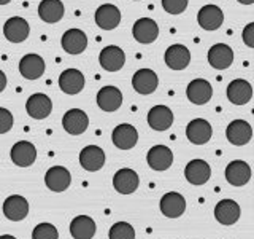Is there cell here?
<instances>
[{
	"mask_svg": "<svg viewBox=\"0 0 254 239\" xmlns=\"http://www.w3.org/2000/svg\"><path fill=\"white\" fill-rule=\"evenodd\" d=\"M14 123V118L13 114L8 109L0 107V134H5L8 132L13 127Z\"/></svg>",
	"mask_w": 254,
	"mask_h": 239,
	"instance_id": "cell-36",
	"label": "cell"
},
{
	"mask_svg": "<svg viewBox=\"0 0 254 239\" xmlns=\"http://www.w3.org/2000/svg\"><path fill=\"white\" fill-rule=\"evenodd\" d=\"M30 26L29 22L21 18V16H13L10 18L3 26V35L8 42L11 43H21L29 37Z\"/></svg>",
	"mask_w": 254,
	"mask_h": 239,
	"instance_id": "cell-10",
	"label": "cell"
},
{
	"mask_svg": "<svg viewBox=\"0 0 254 239\" xmlns=\"http://www.w3.org/2000/svg\"><path fill=\"white\" fill-rule=\"evenodd\" d=\"M227 98L234 106H245L253 98V86L248 80L237 78L227 86Z\"/></svg>",
	"mask_w": 254,
	"mask_h": 239,
	"instance_id": "cell-14",
	"label": "cell"
},
{
	"mask_svg": "<svg viewBox=\"0 0 254 239\" xmlns=\"http://www.w3.org/2000/svg\"><path fill=\"white\" fill-rule=\"evenodd\" d=\"M71 182V175L70 171L64 166H53L46 171L45 174V183L46 187L50 188L54 193H61V191H65L70 187Z\"/></svg>",
	"mask_w": 254,
	"mask_h": 239,
	"instance_id": "cell-3",
	"label": "cell"
},
{
	"mask_svg": "<svg viewBox=\"0 0 254 239\" xmlns=\"http://www.w3.org/2000/svg\"><path fill=\"white\" fill-rule=\"evenodd\" d=\"M79 164L89 172L99 171L105 164V151L99 145H87L79 153Z\"/></svg>",
	"mask_w": 254,
	"mask_h": 239,
	"instance_id": "cell-20",
	"label": "cell"
},
{
	"mask_svg": "<svg viewBox=\"0 0 254 239\" xmlns=\"http://www.w3.org/2000/svg\"><path fill=\"white\" fill-rule=\"evenodd\" d=\"M214 217L221 225H234L240 219V206L234 199H221L214 207Z\"/></svg>",
	"mask_w": 254,
	"mask_h": 239,
	"instance_id": "cell-27",
	"label": "cell"
},
{
	"mask_svg": "<svg viewBox=\"0 0 254 239\" xmlns=\"http://www.w3.org/2000/svg\"><path fill=\"white\" fill-rule=\"evenodd\" d=\"M213 135V127L211 124L203 118H195L192 120L188 127H186V137L195 145H203Z\"/></svg>",
	"mask_w": 254,
	"mask_h": 239,
	"instance_id": "cell-15",
	"label": "cell"
},
{
	"mask_svg": "<svg viewBox=\"0 0 254 239\" xmlns=\"http://www.w3.org/2000/svg\"><path fill=\"white\" fill-rule=\"evenodd\" d=\"M240 3H243V5H253L254 3V0H238Z\"/></svg>",
	"mask_w": 254,
	"mask_h": 239,
	"instance_id": "cell-39",
	"label": "cell"
},
{
	"mask_svg": "<svg viewBox=\"0 0 254 239\" xmlns=\"http://www.w3.org/2000/svg\"><path fill=\"white\" fill-rule=\"evenodd\" d=\"M95 24L103 30H113L121 22V11L113 3H103L95 11Z\"/></svg>",
	"mask_w": 254,
	"mask_h": 239,
	"instance_id": "cell-5",
	"label": "cell"
},
{
	"mask_svg": "<svg viewBox=\"0 0 254 239\" xmlns=\"http://www.w3.org/2000/svg\"><path fill=\"white\" fill-rule=\"evenodd\" d=\"M61 45L68 54H81L87 46V35L81 29H68L64 32Z\"/></svg>",
	"mask_w": 254,
	"mask_h": 239,
	"instance_id": "cell-23",
	"label": "cell"
},
{
	"mask_svg": "<svg viewBox=\"0 0 254 239\" xmlns=\"http://www.w3.org/2000/svg\"><path fill=\"white\" fill-rule=\"evenodd\" d=\"M185 177L192 185H203L211 177V167L203 159H192L185 169Z\"/></svg>",
	"mask_w": 254,
	"mask_h": 239,
	"instance_id": "cell-26",
	"label": "cell"
},
{
	"mask_svg": "<svg viewBox=\"0 0 254 239\" xmlns=\"http://www.w3.org/2000/svg\"><path fill=\"white\" fill-rule=\"evenodd\" d=\"M208 62L210 66L218 69V70H224L229 69L234 62V51L232 48L226 43H216L213 45L208 50Z\"/></svg>",
	"mask_w": 254,
	"mask_h": 239,
	"instance_id": "cell-21",
	"label": "cell"
},
{
	"mask_svg": "<svg viewBox=\"0 0 254 239\" xmlns=\"http://www.w3.org/2000/svg\"><path fill=\"white\" fill-rule=\"evenodd\" d=\"M111 140L119 150H130L137 145L138 142V132L132 124L123 123L115 127L113 134H111Z\"/></svg>",
	"mask_w": 254,
	"mask_h": 239,
	"instance_id": "cell-17",
	"label": "cell"
},
{
	"mask_svg": "<svg viewBox=\"0 0 254 239\" xmlns=\"http://www.w3.org/2000/svg\"><path fill=\"white\" fill-rule=\"evenodd\" d=\"M99 62L102 69H105L107 72H118V70H121L126 64V53L119 46L108 45L100 51Z\"/></svg>",
	"mask_w": 254,
	"mask_h": 239,
	"instance_id": "cell-6",
	"label": "cell"
},
{
	"mask_svg": "<svg viewBox=\"0 0 254 239\" xmlns=\"http://www.w3.org/2000/svg\"><path fill=\"white\" fill-rule=\"evenodd\" d=\"M19 72L24 78L27 80H37L45 74V61L38 54H26L19 61Z\"/></svg>",
	"mask_w": 254,
	"mask_h": 239,
	"instance_id": "cell-29",
	"label": "cell"
},
{
	"mask_svg": "<svg viewBox=\"0 0 254 239\" xmlns=\"http://www.w3.org/2000/svg\"><path fill=\"white\" fill-rule=\"evenodd\" d=\"M189 0H162V6L170 14H181L188 8Z\"/></svg>",
	"mask_w": 254,
	"mask_h": 239,
	"instance_id": "cell-35",
	"label": "cell"
},
{
	"mask_svg": "<svg viewBox=\"0 0 254 239\" xmlns=\"http://www.w3.org/2000/svg\"><path fill=\"white\" fill-rule=\"evenodd\" d=\"M65 8L61 0H42L38 5V16L40 19L48 24H56L64 18Z\"/></svg>",
	"mask_w": 254,
	"mask_h": 239,
	"instance_id": "cell-31",
	"label": "cell"
},
{
	"mask_svg": "<svg viewBox=\"0 0 254 239\" xmlns=\"http://www.w3.org/2000/svg\"><path fill=\"white\" fill-rule=\"evenodd\" d=\"M243 42L248 48H254V22L246 24V27L243 29Z\"/></svg>",
	"mask_w": 254,
	"mask_h": 239,
	"instance_id": "cell-37",
	"label": "cell"
},
{
	"mask_svg": "<svg viewBox=\"0 0 254 239\" xmlns=\"http://www.w3.org/2000/svg\"><path fill=\"white\" fill-rule=\"evenodd\" d=\"M159 78L156 75V72L151 69H140L133 74L132 77V86L133 90L140 94H153L157 90Z\"/></svg>",
	"mask_w": 254,
	"mask_h": 239,
	"instance_id": "cell-19",
	"label": "cell"
},
{
	"mask_svg": "<svg viewBox=\"0 0 254 239\" xmlns=\"http://www.w3.org/2000/svg\"><path fill=\"white\" fill-rule=\"evenodd\" d=\"M110 239H135V230L130 223L118 222L110 228Z\"/></svg>",
	"mask_w": 254,
	"mask_h": 239,
	"instance_id": "cell-33",
	"label": "cell"
},
{
	"mask_svg": "<svg viewBox=\"0 0 254 239\" xmlns=\"http://www.w3.org/2000/svg\"><path fill=\"white\" fill-rule=\"evenodd\" d=\"M197 22L205 30H216L224 22V13L216 5H205L197 13Z\"/></svg>",
	"mask_w": 254,
	"mask_h": 239,
	"instance_id": "cell-9",
	"label": "cell"
},
{
	"mask_svg": "<svg viewBox=\"0 0 254 239\" xmlns=\"http://www.w3.org/2000/svg\"><path fill=\"white\" fill-rule=\"evenodd\" d=\"M0 239H16V238L11 236V235H2V236H0Z\"/></svg>",
	"mask_w": 254,
	"mask_h": 239,
	"instance_id": "cell-40",
	"label": "cell"
},
{
	"mask_svg": "<svg viewBox=\"0 0 254 239\" xmlns=\"http://www.w3.org/2000/svg\"><path fill=\"white\" fill-rule=\"evenodd\" d=\"M97 106L103 112H116L123 106V93L116 86H103L97 93Z\"/></svg>",
	"mask_w": 254,
	"mask_h": 239,
	"instance_id": "cell-28",
	"label": "cell"
},
{
	"mask_svg": "<svg viewBox=\"0 0 254 239\" xmlns=\"http://www.w3.org/2000/svg\"><path fill=\"white\" fill-rule=\"evenodd\" d=\"M32 239H59V233L51 223H38L32 231Z\"/></svg>",
	"mask_w": 254,
	"mask_h": 239,
	"instance_id": "cell-34",
	"label": "cell"
},
{
	"mask_svg": "<svg viewBox=\"0 0 254 239\" xmlns=\"http://www.w3.org/2000/svg\"><path fill=\"white\" fill-rule=\"evenodd\" d=\"M62 126L68 134L79 135L89 126V117L81 109H70L65 112V115L62 118Z\"/></svg>",
	"mask_w": 254,
	"mask_h": 239,
	"instance_id": "cell-1",
	"label": "cell"
},
{
	"mask_svg": "<svg viewBox=\"0 0 254 239\" xmlns=\"http://www.w3.org/2000/svg\"><path fill=\"white\" fill-rule=\"evenodd\" d=\"M5 88H6V75L0 70V93H2Z\"/></svg>",
	"mask_w": 254,
	"mask_h": 239,
	"instance_id": "cell-38",
	"label": "cell"
},
{
	"mask_svg": "<svg viewBox=\"0 0 254 239\" xmlns=\"http://www.w3.org/2000/svg\"><path fill=\"white\" fill-rule=\"evenodd\" d=\"M10 156H11V161L16 166L29 167V166L34 164L35 159H37V148L32 142L21 140V142H16L11 147Z\"/></svg>",
	"mask_w": 254,
	"mask_h": 239,
	"instance_id": "cell-7",
	"label": "cell"
},
{
	"mask_svg": "<svg viewBox=\"0 0 254 239\" xmlns=\"http://www.w3.org/2000/svg\"><path fill=\"white\" fill-rule=\"evenodd\" d=\"M164 61L167 67L172 70H185L190 62V51L181 43L170 45L165 50Z\"/></svg>",
	"mask_w": 254,
	"mask_h": 239,
	"instance_id": "cell-2",
	"label": "cell"
},
{
	"mask_svg": "<svg viewBox=\"0 0 254 239\" xmlns=\"http://www.w3.org/2000/svg\"><path fill=\"white\" fill-rule=\"evenodd\" d=\"M3 214L8 220H13V222H19L22 219H26L29 214L27 199L21 195L8 196L3 203Z\"/></svg>",
	"mask_w": 254,
	"mask_h": 239,
	"instance_id": "cell-22",
	"label": "cell"
},
{
	"mask_svg": "<svg viewBox=\"0 0 254 239\" xmlns=\"http://www.w3.org/2000/svg\"><path fill=\"white\" fill-rule=\"evenodd\" d=\"M84 75L83 72H79L78 69H67L64 70L59 77V88L65 94H78L83 91L84 88Z\"/></svg>",
	"mask_w": 254,
	"mask_h": 239,
	"instance_id": "cell-24",
	"label": "cell"
},
{
	"mask_svg": "<svg viewBox=\"0 0 254 239\" xmlns=\"http://www.w3.org/2000/svg\"><path fill=\"white\" fill-rule=\"evenodd\" d=\"M11 0H0V5H6V3H10Z\"/></svg>",
	"mask_w": 254,
	"mask_h": 239,
	"instance_id": "cell-41",
	"label": "cell"
},
{
	"mask_svg": "<svg viewBox=\"0 0 254 239\" xmlns=\"http://www.w3.org/2000/svg\"><path fill=\"white\" fill-rule=\"evenodd\" d=\"M138 185H140L138 174L133 169H129V167L119 169L113 177V187L118 193H121V195L133 193V191H137Z\"/></svg>",
	"mask_w": 254,
	"mask_h": 239,
	"instance_id": "cell-13",
	"label": "cell"
},
{
	"mask_svg": "<svg viewBox=\"0 0 254 239\" xmlns=\"http://www.w3.org/2000/svg\"><path fill=\"white\" fill-rule=\"evenodd\" d=\"M226 135H227V140L232 143V145L242 147L251 140L253 127L248 121H245V120H234V121H230L229 126L226 127Z\"/></svg>",
	"mask_w": 254,
	"mask_h": 239,
	"instance_id": "cell-4",
	"label": "cell"
},
{
	"mask_svg": "<svg viewBox=\"0 0 254 239\" xmlns=\"http://www.w3.org/2000/svg\"><path fill=\"white\" fill-rule=\"evenodd\" d=\"M148 124L154 131H167L173 124V112L167 106H154L148 112Z\"/></svg>",
	"mask_w": 254,
	"mask_h": 239,
	"instance_id": "cell-30",
	"label": "cell"
},
{
	"mask_svg": "<svg viewBox=\"0 0 254 239\" xmlns=\"http://www.w3.org/2000/svg\"><path fill=\"white\" fill-rule=\"evenodd\" d=\"M132 34L137 42L143 45H149L159 37V26L151 18H140L135 21L132 27Z\"/></svg>",
	"mask_w": 254,
	"mask_h": 239,
	"instance_id": "cell-11",
	"label": "cell"
},
{
	"mask_svg": "<svg viewBox=\"0 0 254 239\" xmlns=\"http://www.w3.org/2000/svg\"><path fill=\"white\" fill-rule=\"evenodd\" d=\"M148 166L154 171H167L173 163V153L165 145H154L146 155Z\"/></svg>",
	"mask_w": 254,
	"mask_h": 239,
	"instance_id": "cell-25",
	"label": "cell"
},
{
	"mask_svg": "<svg viewBox=\"0 0 254 239\" xmlns=\"http://www.w3.org/2000/svg\"><path fill=\"white\" fill-rule=\"evenodd\" d=\"M251 179V167L242 159L230 161L226 167V180L234 187H243Z\"/></svg>",
	"mask_w": 254,
	"mask_h": 239,
	"instance_id": "cell-16",
	"label": "cell"
},
{
	"mask_svg": "<svg viewBox=\"0 0 254 239\" xmlns=\"http://www.w3.org/2000/svg\"><path fill=\"white\" fill-rule=\"evenodd\" d=\"M186 211V199L177 191L165 193L161 199V212L169 219H178Z\"/></svg>",
	"mask_w": 254,
	"mask_h": 239,
	"instance_id": "cell-18",
	"label": "cell"
},
{
	"mask_svg": "<svg viewBox=\"0 0 254 239\" xmlns=\"http://www.w3.org/2000/svg\"><path fill=\"white\" fill-rule=\"evenodd\" d=\"M186 96L190 102L195 104V106H205L206 102H210L213 96L211 83L205 78H195L188 85Z\"/></svg>",
	"mask_w": 254,
	"mask_h": 239,
	"instance_id": "cell-8",
	"label": "cell"
},
{
	"mask_svg": "<svg viewBox=\"0 0 254 239\" xmlns=\"http://www.w3.org/2000/svg\"><path fill=\"white\" fill-rule=\"evenodd\" d=\"M26 110L27 114L34 120H45L51 115L53 110V102L43 93H35L32 94L26 102Z\"/></svg>",
	"mask_w": 254,
	"mask_h": 239,
	"instance_id": "cell-12",
	"label": "cell"
},
{
	"mask_svg": "<svg viewBox=\"0 0 254 239\" xmlns=\"http://www.w3.org/2000/svg\"><path fill=\"white\" fill-rule=\"evenodd\" d=\"M95 230V222L87 215H78L70 223V235L73 239H92Z\"/></svg>",
	"mask_w": 254,
	"mask_h": 239,
	"instance_id": "cell-32",
	"label": "cell"
}]
</instances>
